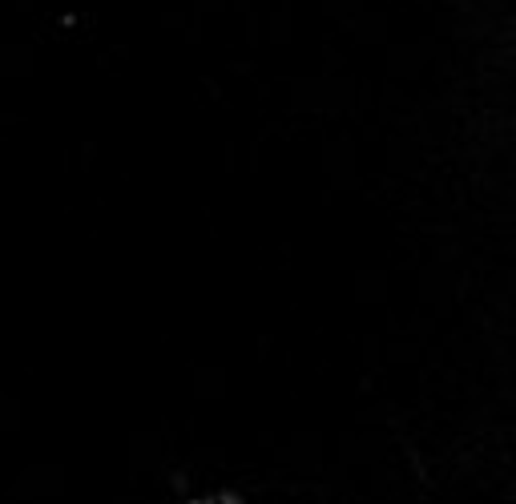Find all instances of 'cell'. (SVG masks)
I'll return each mask as SVG.
<instances>
[]
</instances>
